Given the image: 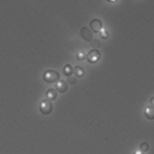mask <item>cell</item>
<instances>
[{
    "instance_id": "cell-1",
    "label": "cell",
    "mask_w": 154,
    "mask_h": 154,
    "mask_svg": "<svg viewBox=\"0 0 154 154\" xmlns=\"http://www.w3.org/2000/svg\"><path fill=\"white\" fill-rule=\"evenodd\" d=\"M43 79L45 82H46L48 84H52V83L59 81L60 73L54 70H47L43 74Z\"/></svg>"
},
{
    "instance_id": "cell-16",
    "label": "cell",
    "mask_w": 154,
    "mask_h": 154,
    "mask_svg": "<svg viewBox=\"0 0 154 154\" xmlns=\"http://www.w3.org/2000/svg\"><path fill=\"white\" fill-rule=\"evenodd\" d=\"M150 103H151L152 105H154V97H152V98L150 99Z\"/></svg>"
},
{
    "instance_id": "cell-7",
    "label": "cell",
    "mask_w": 154,
    "mask_h": 154,
    "mask_svg": "<svg viewBox=\"0 0 154 154\" xmlns=\"http://www.w3.org/2000/svg\"><path fill=\"white\" fill-rule=\"evenodd\" d=\"M56 98H57V93L54 89L51 88V89H48L46 91V99L47 100H49L50 102H53Z\"/></svg>"
},
{
    "instance_id": "cell-17",
    "label": "cell",
    "mask_w": 154,
    "mask_h": 154,
    "mask_svg": "<svg viewBox=\"0 0 154 154\" xmlns=\"http://www.w3.org/2000/svg\"><path fill=\"white\" fill-rule=\"evenodd\" d=\"M134 154H144L143 152H141V151H136Z\"/></svg>"
},
{
    "instance_id": "cell-13",
    "label": "cell",
    "mask_w": 154,
    "mask_h": 154,
    "mask_svg": "<svg viewBox=\"0 0 154 154\" xmlns=\"http://www.w3.org/2000/svg\"><path fill=\"white\" fill-rule=\"evenodd\" d=\"M100 35H101V37L102 38H103V39H106L107 37H108V34H107V32L106 31H102L101 33H100Z\"/></svg>"
},
{
    "instance_id": "cell-2",
    "label": "cell",
    "mask_w": 154,
    "mask_h": 154,
    "mask_svg": "<svg viewBox=\"0 0 154 154\" xmlns=\"http://www.w3.org/2000/svg\"><path fill=\"white\" fill-rule=\"evenodd\" d=\"M39 110L41 112L42 114H45V115H48L52 112L53 111V104H52V102H50L49 100L47 99H44L41 103H40V105H39Z\"/></svg>"
},
{
    "instance_id": "cell-12",
    "label": "cell",
    "mask_w": 154,
    "mask_h": 154,
    "mask_svg": "<svg viewBox=\"0 0 154 154\" xmlns=\"http://www.w3.org/2000/svg\"><path fill=\"white\" fill-rule=\"evenodd\" d=\"M91 45H92L94 49H96V48H99V47L101 46V44H100V42H99L98 40H94V41H92Z\"/></svg>"
},
{
    "instance_id": "cell-10",
    "label": "cell",
    "mask_w": 154,
    "mask_h": 154,
    "mask_svg": "<svg viewBox=\"0 0 154 154\" xmlns=\"http://www.w3.org/2000/svg\"><path fill=\"white\" fill-rule=\"evenodd\" d=\"M63 73L65 76H71L72 73H73V69L72 67L70 65V64H66L64 67H63Z\"/></svg>"
},
{
    "instance_id": "cell-3",
    "label": "cell",
    "mask_w": 154,
    "mask_h": 154,
    "mask_svg": "<svg viewBox=\"0 0 154 154\" xmlns=\"http://www.w3.org/2000/svg\"><path fill=\"white\" fill-rule=\"evenodd\" d=\"M86 58H87V61L90 63H97L100 60V58H101V53L97 49L90 50L89 53L87 54Z\"/></svg>"
},
{
    "instance_id": "cell-4",
    "label": "cell",
    "mask_w": 154,
    "mask_h": 154,
    "mask_svg": "<svg viewBox=\"0 0 154 154\" xmlns=\"http://www.w3.org/2000/svg\"><path fill=\"white\" fill-rule=\"evenodd\" d=\"M90 27L94 33H100L103 29V23L100 19L94 18L90 22Z\"/></svg>"
},
{
    "instance_id": "cell-14",
    "label": "cell",
    "mask_w": 154,
    "mask_h": 154,
    "mask_svg": "<svg viewBox=\"0 0 154 154\" xmlns=\"http://www.w3.org/2000/svg\"><path fill=\"white\" fill-rule=\"evenodd\" d=\"M68 82H69L71 85H73V84H76L77 80H76L75 78H73V77H71V76H69V78H68Z\"/></svg>"
},
{
    "instance_id": "cell-8",
    "label": "cell",
    "mask_w": 154,
    "mask_h": 154,
    "mask_svg": "<svg viewBox=\"0 0 154 154\" xmlns=\"http://www.w3.org/2000/svg\"><path fill=\"white\" fill-rule=\"evenodd\" d=\"M144 114L148 120H154V107H147L145 109Z\"/></svg>"
},
{
    "instance_id": "cell-15",
    "label": "cell",
    "mask_w": 154,
    "mask_h": 154,
    "mask_svg": "<svg viewBox=\"0 0 154 154\" xmlns=\"http://www.w3.org/2000/svg\"><path fill=\"white\" fill-rule=\"evenodd\" d=\"M77 58H78V60H84L85 59V54H77Z\"/></svg>"
},
{
    "instance_id": "cell-9",
    "label": "cell",
    "mask_w": 154,
    "mask_h": 154,
    "mask_svg": "<svg viewBox=\"0 0 154 154\" xmlns=\"http://www.w3.org/2000/svg\"><path fill=\"white\" fill-rule=\"evenodd\" d=\"M73 72H74V75L76 77H78V78H81V77H83L85 73V69L81 66H75L73 69Z\"/></svg>"
},
{
    "instance_id": "cell-5",
    "label": "cell",
    "mask_w": 154,
    "mask_h": 154,
    "mask_svg": "<svg viewBox=\"0 0 154 154\" xmlns=\"http://www.w3.org/2000/svg\"><path fill=\"white\" fill-rule=\"evenodd\" d=\"M81 36L85 41L90 42L93 39V32L88 27H83L81 29Z\"/></svg>"
},
{
    "instance_id": "cell-6",
    "label": "cell",
    "mask_w": 154,
    "mask_h": 154,
    "mask_svg": "<svg viewBox=\"0 0 154 154\" xmlns=\"http://www.w3.org/2000/svg\"><path fill=\"white\" fill-rule=\"evenodd\" d=\"M55 89L57 92L63 94L68 90V85L64 80H59V81H57V83L55 85Z\"/></svg>"
},
{
    "instance_id": "cell-11",
    "label": "cell",
    "mask_w": 154,
    "mask_h": 154,
    "mask_svg": "<svg viewBox=\"0 0 154 154\" xmlns=\"http://www.w3.org/2000/svg\"><path fill=\"white\" fill-rule=\"evenodd\" d=\"M148 149H149V144L147 143V142H142L140 145V150L141 151V152H146V151H148Z\"/></svg>"
}]
</instances>
